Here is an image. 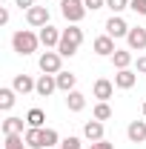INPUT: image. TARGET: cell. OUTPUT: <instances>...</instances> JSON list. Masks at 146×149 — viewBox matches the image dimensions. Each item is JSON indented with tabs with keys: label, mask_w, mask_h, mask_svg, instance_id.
I'll return each mask as SVG.
<instances>
[{
	"label": "cell",
	"mask_w": 146,
	"mask_h": 149,
	"mask_svg": "<svg viewBox=\"0 0 146 149\" xmlns=\"http://www.w3.org/2000/svg\"><path fill=\"white\" fill-rule=\"evenodd\" d=\"M23 123H26L23 118H15V115H12V118L3 120L0 129H3V135H23Z\"/></svg>",
	"instance_id": "19"
},
{
	"label": "cell",
	"mask_w": 146,
	"mask_h": 149,
	"mask_svg": "<svg viewBox=\"0 0 146 149\" xmlns=\"http://www.w3.org/2000/svg\"><path fill=\"white\" fill-rule=\"evenodd\" d=\"M3 138H6L3 149H26V138L23 135H3Z\"/></svg>",
	"instance_id": "24"
},
{
	"label": "cell",
	"mask_w": 146,
	"mask_h": 149,
	"mask_svg": "<svg viewBox=\"0 0 146 149\" xmlns=\"http://www.w3.org/2000/svg\"><path fill=\"white\" fill-rule=\"evenodd\" d=\"M55 89H57V77L55 74H40V77H37V89L35 92L40 95V97H49Z\"/></svg>",
	"instance_id": "11"
},
{
	"label": "cell",
	"mask_w": 146,
	"mask_h": 149,
	"mask_svg": "<svg viewBox=\"0 0 146 149\" xmlns=\"http://www.w3.org/2000/svg\"><path fill=\"white\" fill-rule=\"evenodd\" d=\"M60 35H63V32H57L55 26H43V29H40V43H43V46H46V49H52V46H60Z\"/></svg>",
	"instance_id": "12"
},
{
	"label": "cell",
	"mask_w": 146,
	"mask_h": 149,
	"mask_svg": "<svg viewBox=\"0 0 146 149\" xmlns=\"http://www.w3.org/2000/svg\"><path fill=\"white\" fill-rule=\"evenodd\" d=\"M57 141H60V138H57V129H49V126H46V129H43V143H46V149L57 146Z\"/></svg>",
	"instance_id": "25"
},
{
	"label": "cell",
	"mask_w": 146,
	"mask_h": 149,
	"mask_svg": "<svg viewBox=\"0 0 146 149\" xmlns=\"http://www.w3.org/2000/svg\"><path fill=\"white\" fill-rule=\"evenodd\" d=\"M129 3H132V0H106V6H109L115 15H120L123 9H129Z\"/></svg>",
	"instance_id": "26"
},
{
	"label": "cell",
	"mask_w": 146,
	"mask_h": 149,
	"mask_svg": "<svg viewBox=\"0 0 146 149\" xmlns=\"http://www.w3.org/2000/svg\"><path fill=\"white\" fill-rule=\"evenodd\" d=\"M89 149H115V143H109V141L103 138V141H95V143H89Z\"/></svg>",
	"instance_id": "29"
},
{
	"label": "cell",
	"mask_w": 146,
	"mask_h": 149,
	"mask_svg": "<svg viewBox=\"0 0 146 149\" xmlns=\"http://www.w3.org/2000/svg\"><path fill=\"white\" fill-rule=\"evenodd\" d=\"M95 52L100 57H112L117 49H115V37H109V35H100V37H95Z\"/></svg>",
	"instance_id": "10"
},
{
	"label": "cell",
	"mask_w": 146,
	"mask_h": 149,
	"mask_svg": "<svg viewBox=\"0 0 146 149\" xmlns=\"http://www.w3.org/2000/svg\"><path fill=\"white\" fill-rule=\"evenodd\" d=\"M92 118H95V120H109V118H112V106H109V100H100V103L95 106V112H92Z\"/></svg>",
	"instance_id": "23"
},
{
	"label": "cell",
	"mask_w": 146,
	"mask_h": 149,
	"mask_svg": "<svg viewBox=\"0 0 146 149\" xmlns=\"http://www.w3.org/2000/svg\"><path fill=\"white\" fill-rule=\"evenodd\" d=\"M126 43H129V49H132V52H143V49H146V29H143V26L129 29Z\"/></svg>",
	"instance_id": "7"
},
{
	"label": "cell",
	"mask_w": 146,
	"mask_h": 149,
	"mask_svg": "<svg viewBox=\"0 0 146 149\" xmlns=\"http://www.w3.org/2000/svg\"><path fill=\"white\" fill-rule=\"evenodd\" d=\"M83 3H86V9H92V12H95V9H103V6H106V0H83Z\"/></svg>",
	"instance_id": "30"
},
{
	"label": "cell",
	"mask_w": 146,
	"mask_h": 149,
	"mask_svg": "<svg viewBox=\"0 0 146 149\" xmlns=\"http://www.w3.org/2000/svg\"><path fill=\"white\" fill-rule=\"evenodd\" d=\"M12 46H15L17 55H32V52H37V46H40V35L29 32V29H20V32L12 35Z\"/></svg>",
	"instance_id": "2"
},
{
	"label": "cell",
	"mask_w": 146,
	"mask_h": 149,
	"mask_svg": "<svg viewBox=\"0 0 146 149\" xmlns=\"http://www.w3.org/2000/svg\"><path fill=\"white\" fill-rule=\"evenodd\" d=\"M0 23H3V26L9 23V9H0Z\"/></svg>",
	"instance_id": "32"
},
{
	"label": "cell",
	"mask_w": 146,
	"mask_h": 149,
	"mask_svg": "<svg viewBox=\"0 0 146 149\" xmlns=\"http://www.w3.org/2000/svg\"><path fill=\"white\" fill-rule=\"evenodd\" d=\"M135 83H138V74L132 69H117V74H115V86L117 89H132Z\"/></svg>",
	"instance_id": "15"
},
{
	"label": "cell",
	"mask_w": 146,
	"mask_h": 149,
	"mask_svg": "<svg viewBox=\"0 0 146 149\" xmlns=\"http://www.w3.org/2000/svg\"><path fill=\"white\" fill-rule=\"evenodd\" d=\"M15 3H17L20 9H26V12H29V9H32V6H35V0H15Z\"/></svg>",
	"instance_id": "31"
},
{
	"label": "cell",
	"mask_w": 146,
	"mask_h": 149,
	"mask_svg": "<svg viewBox=\"0 0 146 149\" xmlns=\"http://www.w3.org/2000/svg\"><path fill=\"white\" fill-rule=\"evenodd\" d=\"M83 135H86V141H89V143L103 141V120H89V123L83 126Z\"/></svg>",
	"instance_id": "16"
},
{
	"label": "cell",
	"mask_w": 146,
	"mask_h": 149,
	"mask_svg": "<svg viewBox=\"0 0 146 149\" xmlns=\"http://www.w3.org/2000/svg\"><path fill=\"white\" fill-rule=\"evenodd\" d=\"M143 118H146V100H143Z\"/></svg>",
	"instance_id": "34"
},
{
	"label": "cell",
	"mask_w": 146,
	"mask_h": 149,
	"mask_svg": "<svg viewBox=\"0 0 146 149\" xmlns=\"http://www.w3.org/2000/svg\"><path fill=\"white\" fill-rule=\"evenodd\" d=\"M112 63H115V69H129V63H132V49H117V52L112 55Z\"/></svg>",
	"instance_id": "20"
},
{
	"label": "cell",
	"mask_w": 146,
	"mask_h": 149,
	"mask_svg": "<svg viewBox=\"0 0 146 149\" xmlns=\"http://www.w3.org/2000/svg\"><path fill=\"white\" fill-rule=\"evenodd\" d=\"M26 20H29V26L43 29V26H49V9H46V6H32V9L26 12Z\"/></svg>",
	"instance_id": "6"
},
{
	"label": "cell",
	"mask_w": 146,
	"mask_h": 149,
	"mask_svg": "<svg viewBox=\"0 0 146 149\" xmlns=\"http://www.w3.org/2000/svg\"><path fill=\"white\" fill-rule=\"evenodd\" d=\"M43 120H46V112H43V109H29V115H26V126L43 129Z\"/></svg>",
	"instance_id": "22"
},
{
	"label": "cell",
	"mask_w": 146,
	"mask_h": 149,
	"mask_svg": "<svg viewBox=\"0 0 146 149\" xmlns=\"http://www.w3.org/2000/svg\"><path fill=\"white\" fill-rule=\"evenodd\" d=\"M92 95H95L97 100H109L112 95H115V83L106 80V77H97V80H95V86H92Z\"/></svg>",
	"instance_id": "9"
},
{
	"label": "cell",
	"mask_w": 146,
	"mask_h": 149,
	"mask_svg": "<svg viewBox=\"0 0 146 149\" xmlns=\"http://www.w3.org/2000/svg\"><path fill=\"white\" fill-rule=\"evenodd\" d=\"M43 129H46V126H43ZM43 129L29 126V129L23 132V138H26V146H29V149H46V143H43Z\"/></svg>",
	"instance_id": "14"
},
{
	"label": "cell",
	"mask_w": 146,
	"mask_h": 149,
	"mask_svg": "<svg viewBox=\"0 0 146 149\" xmlns=\"http://www.w3.org/2000/svg\"><path fill=\"white\" fill-rule=\"evenodd\" d=\"M60 149H80V138H74V135H69L66 141H60Z\"/></svg>",
	"instance_id": "27"
},
{
	"label": "cell",
	"mask_w": 146,
	"mask_h": 149,
	"mask_svg": "<svg viewBox=\"0 0 146 149\" xmlns=\"http://www.w3.org/2000/svg\"><path fill=\"white\" fill-rule=\"evenodd\" d=\"M12 89L17 95H29L37 89V80L32 77V74H15V80H12Z\"/></svg>",
	"instance_id": "8"
},
{
	"label": "cell",
	"mask_w": 146,
	"mask_h": 149,
	"mask_svg": "<svg viewBox=\"0 0 146 149\" xmlns=\"http://www.w3.org/2000/svg\"><path fill=\"white\" fill-rule=\"evenodd\" d=\"M129 29H132V26H129L120 15H112V17L106 20V35H109V37H126Z\"/></svg>",
	"instance_id": "5"
},
{
	"label": "cell",
	"mask_w": 146,
	"mask_h": 149,
	"mask_svg": "<svg viewBox=\"0 0 146 149\" xmlns=\"http://www.w3.org/2000/svg\"><path fill=\"white\" fill-rule=\"evenodd\" d=\"M15 89H12V86H3V89H0V109L3 112H9L12 109V106H15Z\"/></svg>",
	"instance_id": "21"
},
{
	"label": "cell",
	"mask_w": 146,
	"mask_h": 149,
	"mask_svg": "<svg viewBox=\"0 0 146 149\" xmlns=\"http://www.w3.org/2000/svg\"><path fill=\"white\" fill-rule=\"evenodd\" d=\"M126 135L132 143H143L146 141V120H132L126 126Z\"/></svg>",
	"instance_id": "13"
},
{
	"label": "cell",
	"mask_w": 146,
	"mask_h": 149,
	"mask_svg": "<svg viewBox=\"0 0 146 149\" xmlns=\"http://www.w3.org/2000/svg\"><path fill=\"white\" fill-rule=\"evenodd\" d=\"M129 9H132V12H138V15H143V17H146V0H132V3H129Z\"/></svg>",
	"instance_id": "28"
},
{
	"label": "cell",
	"mask_w": 146,
	"mask_h": 149,
	"mask_svg": "<svg viewBox=\"0 0 146 149\" xmlns=\"http://www.w3.org/2000/svg\"><path fill=\"white\" fill-rule=\"evenodd\" d=\"M138 72L146 74V57H138Z\"/></svg>",
	"instance_id": "33"
},
{
	"label": "cell",
	"mask_w": 146,
	"mask_h": 149,
	"mask_svg": "<svg viewBox=\"0 0 146 149\" xmlns=\"http://www.w3.org/2000/svg\"><path fill=\"white\" fill-rule=\"evenodd\" d=\"M55 77H57V89H60V92H74L77 74H72V72H57Z\"/></svg>",
	"instance_id": "18"
},
{
	"label": "cell",
	"mask_w": 146,
	"mask_h": 149,
	"mask_svg": "<svg viewBox=\"0 0 146 149\" xmlns=\"http://www.w3.org/2000/svg\"><path fill=\"white\" fill-rule=\"evenodd\" d=\"M80 43H83V29H77V23H72L69 29H63V35H60V46H57V52H60L63 57H72V55H77Z\"/></svg>",
	"instance_id": "1"
},
{
	"label": "cell",
	"mask_w": 146,
	"mask_h": 149,
	"mask_svg": "<svg viewBox=\"0 0 146 149\" xmlns=\"http://www.w3.org/2000/svg\"><path fill=\"white\" fill-rule=\"evenodd\" d=\"M60 12H63V17L69 20V23H80V20L86 17V3L83 0H60Z\"/></svg>",
	"instance_id": "3"
},
{
	"label": "cell",
	"mask_w": 146,
	"mask_h": 149,
	"mask_svg": "<svg viewBox=\"0 0 146 149\" xmlns=\"http://www.w3.org/2000/svg\"><path fill=\"white\" fill-rule=\"evenodd\" d=\"M66 106H69V112H83L86 109V95L83 92H66Z\"/></svg>",
	"instance_id": "17"
},
{
	"label": "cell",
	"mask_w": 146,
	"mask_h": 149,
	"mask_svg": "<svg viewBox=\"0 0 146 149\" xmlns=\"http://www.w3.org/2000/svg\"><path fill=\"white\" fill-rule=\"evenodd\" d=\"M60 63H63V55H60V52H49V49H46V52L40 55V60H37V66H40V72H43V74H57V72H63V69H60Z\"/></svg>",
	"instance_id": "4"
}]
</instances>
